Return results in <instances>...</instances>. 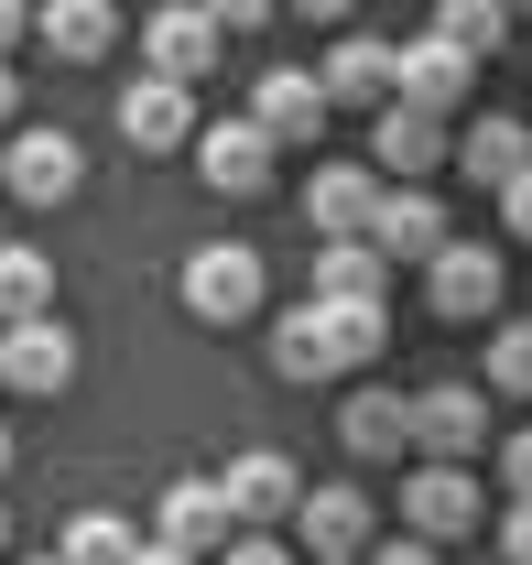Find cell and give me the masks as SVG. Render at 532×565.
Segmentation results:
<instances>
[{"label": "cell", "instance_id": "21", "mask_svg": "<svg viewBox=\"0 0 532 565\" xmlns=\"http://www.w3.org/2000/svg\"><path fill=\"white\" fill-rule=\"evenodd\" d=\"M457 163H467V185H489V196H500L511 174H532V120H500V109H489V120H467V131H457Z\"/></svg>", "mask_w": 532, "mask_h": 565}, {"label": "cell", "instance_id": "30", "mask_svg": "<svg viewBox=\"0 0 532 565\" xmlns=\"http://www.w3.org/2000/svg\"><path fill=\"white\" fill-rule=\"evenodd\" d=\"M206 22H217V33H251V22H272V11H283V0H196Z\"/></svg>", "mask_w": 532, "mask_h": 565}, {"label": "cell", "instance_id": "6", "mask_svg": "<svg viewBox=\"0 0 532 565\" xmlns=\"http://www.w3.org/2000/svg\"><path fill=\"white\" fill-rule=\"evenodd\" d=\"M217 490H228V511H240V533H272V522H294L305 468H294L283 446H251V457H228V468H217Z\"/></svg>", "mask_w": 532, "mask_h": 565}, {"label": "cell", "instance_id": "24", "mask_svg": "<svg viewBox=\"0 0 532 565\" xmlns=\"http://www.w3.org/2000/svg\"><path fill=\"white\" fill-rule=\"evenodd\" d=\"M33 316H55V262L33 239H0V327H33Z\"/></svg>", "mask_w": 532, "mask_h": 565}, {"label": "cell", "instance_id": "1", "mask_svg": "<svg viewBox=\"0 0 532 565\" xmlns=\"http://www.w3.org/2000/svg\"><path fill=\"white\" fill-rule=\"evenodd\" d=\"M413 446H424L435 468H478V446H489V392H478V381L413 392Z\"/></svg>", "mask_w": 532, "mask_h": 565}, {"label": "cell", "instance_id": "34", "mask_svg": "<svg viewBox=\"0 0 532 565\" xmlns=\"http://www.w3.org/2000/svg\"><path fill=\"white\" fill-rule=\"evenodd\" d=\"M22 33H33V0H0V55H11Z\"/></svg>", "mask_w": 532, "mask_h": 565}, {"label": "cell", "instance_id": "13", "mask_svg": "<svg viewBox=\"0 0 532 565\" xmlns=\"http://www.w3.org/2000/svg\"><path fill=\"white\" fill-rule=\"evenodd\" d=\"M228 533H240V511H228V490L217 479H174L163 490V522H152V544H174V555H228Z\"/></svg>", "mask_w": 532, "mask_h": 565}, {"label": "cell", "instance_id": "9", "mask_svg": "<svg viewBox=\"0 0 532 565\" xmlns=\"http://www.w3.org/2000/svg\"><path fill=\"white\" fill-rule=\"evenodd\" d=\"M294 533H305V555H370L381 544V511H370V490H348V479H327V490L294 500Z\"/></svg>", "mask_w": 532, "mask_h": 565}, {"label": "cell", "instance_id": "29", "mask_svg": "<svg viewBox=\"0 0 532 565\" xmlns=\"http://www.w3.org/2000/svg\"><path fill=\"white\" fill-rule=\"evenodd\" d=\"M359 565H446V555H435L424 533H381V544H370V555H359Z\"/></svg>", "mask_w": 532, "mask_h": 565}, {"label": "cell", "instance_id": "17", "mask_svg": "<svg viewBox=\"0 0 532 565\" xmlns=\"http://www.w3.org/2000/svg\"><path fill=\"white\" fill-rule=\"evenodd\" d=\"M196 174L217 185V196H262V185H272V131H262V120H217V131H196Z\"/></svg>", "mask_w": 532, "mask_h": 565}, {"label": "cell", "instance_id": "25", "mask_svg": "<svg viewBox=\"0 0 532 565\" xmlns=\"http://www.w3.org/2000/svg\"><path fill=\"white\" fill-rule=\"evenodd\" d=\"M435 33L457 44L467 66H489V55L511 44V0H435Z\"/></svg>", "mask_w": 532, "mask_h": 565}, {"label": "cell", "instance_id": "31", "mask_svg": "<svg viewBox=\"0 0 532 565\" xmlns=\"http://www.w3.org/2000/svg\"><path fill=\"white\" fill-rule=\"evenodd\" d=\"M500 228H511V239H532V174H511V185H500Z\"/></svg>", "mask_w": 532, "mask_h": 565}, {"label": "cell", "instance_id": "28", "mask_svg": "<svg viewBox=\"0 0 532 565\" xmlns=\"http://www.w3.org/2000/svg\"><path fill=\"white\" fill-rule=\"evenodd\" d=\"M217 565H294V544H283V533H228Z\"/></svg>", "mask_w": 532, "mask_h": 565}, {"label": "cell", "instance_id": "12", "mask_svg": "<svg viewBox=\"0 0 532 565\" xmlns=\"http://www.w3.org/2000/svg\"><path fill=\"white\" fill-rule=\"evenodd\" d=\"M120 141H131V152H185V141H196V87L131 76V87H120Z\"/></svg>", "mask_w": 532, "mask_h": 565}, {"label": "cell", "instance_id": "23", "mask_svg": "<svg viewBox=\"0 0 532 565\" xmlns=\"http://www.w3.org/2000/svg\"><path fill=\"white\" fill-rule=\"evenodd\" d=\"M337 435H348V457H402V446H413V403H402V392H348Z\"/></svg>", "mask_w": 532, "mask_h": 565}, {"label": "cell", "instance_id": "32", "mask_svg": "<svg viewBox=\"0 0 532 565\" xmlns=\"http://www.w3.org/2000/svg\"><path fill=\"white\" fill-rule=\"evenodd\" d=\"M500 479H511V500H532V424L511 435V446H500Z\"/></svg>", "mask_w": 532, "mask_h": 565}, {"label": "cell", "instance_id": "7", "mask_svg": "<svg viewBox=\"0 0 532 565\" xmlns=\"http://www.w3.org/2000/svg\"><path fill=\"white\" fill-rule=\"evenodd\" d=\"M402 533H424V544H457V533H478V468H413L402 479Z\"/></svg>", "mask_w": 532, "mask_h": 565}, {"label": "cell", "instance_id": "3", "mask_svg": "<svg viewBox=\"0 0 532 565\" xmlns=\"http://www.w3.org/2000/svg\"><path fill=\"white\" fill-rule=\"evenodd\" d=\"M0 185H11L22 207H66L76 185H87L76 131H11V141H0Z\"/></svg>", "mask_w": 532, "mask_h": 565}, {"label": "cell", "instance_id": "2", "mask_svg": "<svg viewBox=\"0 0 532 565\" xmlns=\"http://www.w3.org/2000/svg\"><path fill=\"white\" fill-rule=\"evenodd\" d=\"M424 294H435V316L478 327V316H500V294H511V262H500L489 239H446V250L424 262Z\"/></svg>", "mask_w": 532, "mask_h": 565}, {"label": "cell", "instance_id": "14", "mask_svg": "<svg viewBox=\"0 0 532 565\" xmlns=\"http://www.w3.org/2000/svg\"><path fill=\"white\" fill-rule=\"evenodd\" d=\"M217 66V22H206L196 0H174V11H152L141 22V76H174V87H196Z\"/></svg>", "mask_w": 532, "mask_h": 565}, {"label": "cell", "instance_id": "36", "mask_svg": "<svg viewBox=\"0 0 532 565\" xmlns=\"http://www.w3.org/2000/svg\"><path fill=\"white\" fill-rule=\"evenodd\" d=\"M131 565H196V555H174V544H141V555Z\"/></svg>", "mask_w": 532, "mask_h": 565}, {"label": "cell", "instance_id": "16", "mask_svg": "<svg viewBox=\"0 0 532 565\" xmlns=\"http://www.w3.org/2000/svg\"><path fill=\"white\" fill-rule=\"evenodd\" d=\"M370 152H381V185H424L435 163H457V141H446V120H424V109H381V131H370Z\"/></svg>", "mask_w": 532, "mask_h": 565}, {"label": "cell", "instance_id": "41", "mask_svg": "<svg viewBox=\"0 0 532 565\" xmlns=\"http://www.w3.org/2000/svg\"><path fill=\"white\" fill-rule=\"evenodd\" d=\"M522 11H532V0H511V22H522Z\"/></svg>", "mask_w": 532, "mask_h": 565}, {"label": "cell", "instance_id": "5", "mask_svg": "<svg viewBox=\"0 0 532 565\" xmlns=\"http://www.w3.org/2000/svg\"><path fill=\"white\" fill-rule=\"evenodd\" d=\"M467 87H478V66H467L446 33H413V44H392V98H402V109L446 120V109H467Z\"/></svg>", "mask_w": 532, "mask_h": 565}, {"label": "cell", "instance_id": "38", "mask_svg": "<svg viewBox=\"0 0 532 565\" xmlns=\"http://www.w3.org/2000/svg\"><path fill=\"white\" fill-rule=\"evenodd\" d=\"M0 468H11V424H0Z\"/></svg>", "mask_w": 532, "mask_h": 565}, {"label": "cell", "instance_id": "26", "mask_svg": "<svg viewBox=\"0 0 532 565\" xmlns=\"http://www.w3.org/2000/svg\"><path fill=\"white\" fill-rule=\"evenodd\" d=\"M55 555H66V565H131V555H141V533L120 522V511H76Z\"/></svg>", "mask_w": 532, "mask_h": 565}, {"label": "cell", "instance_id": "39", "mask_svg": "<svg viewBox=\"0 0 532 565\" xmlns=\"http://www.w3.org/2000/svg\"><path fill=\"white\" fill-rule=\"evenodd\" d=\"M305 565H348V555H305Z\"/></svg>", "mask_w": 532, "mask_h": 565}, {"label": "cell", "instance_id": "35", "mask_svg": "<svg viewBox=\"0 0 532 565\" xmlns=\"http://www.w3.org/2000/svg\"><path fill=\"white\" fill-rule=\"evenodd\" d=\"M294 11H305V22H348L359 0H294Z\"/></svg>", "mask_w": 532, "mask_h": 565}, {"label": "cell", "instance_id": "22", "mask_svg": "<svg viewBox=\"0 0 532 565\" xmlns=\"http://www.w3.org/2000/svg\"><path fill=\"white\" fill-rule=\"evenodd\" d=\"M381 250L370 239H316V305H381Z\"/></svg>", "mask_w": 532, "mask_h": 565}, {"label": "cell", "instance_id": "20", "mask_svg": "<svg viewBox=\"0 0 532 565\" xmlns=\"http://www.w3.org/2000/svg\"><path fill=\"white\" fill-rule=\"evenodd\" d=\"M272 370H283V381H337V370H348V359H337V316L316 305V294L272 327Z\"/></svg>", "mask_w": 532, "mask_h": 565}, {"label": "cell", "instance_id": "37", "mask_svg": "<svg viewBox=\"0 0 532 565\" xmlns=\"http://www.w3.org/2000/svg\"><path fill=\"white\" fill-rule=\"evenodd\" d=\"M11 109H22V87H11V66H0V120H11Z\"/></svg>", "mask_w": 532, "mask_h": 565}, {"label": "cell", "instance_id": "18", "mask_svg": "<svg viewBox=\"0 0 532 565\" xmlns=\"http://www.w3.org/2000/svg\"><path fill=\"white\" fill-rule=\"evenodd\" d=\"M316 76H327V109H392V44L381 33H337V55Z\"/></svg>", "mask_w": 532, "mask_h": 565}, {"label": "cell", "instance_id": "4", "mask_svg": "<svg viewBox=\"0 0 532 565\" xmlns=\"http://www.w3.org/2000/svg\"><path fill=\"white\" fill-rule=\"evenodd\" d=\"M185 305H196L206 327L262 316V250H251V239H206L196 262H185Z\"/></svg>", "mask_w": 532, "mask_h": 565}, {"label": "cell", "instance_id": "19", "mask_svg": "<svg viewBox=\"0 0 532 565\" xmlns=\"http://www.w3.org/2000/svg\"><path fill=\"white\" fill-rule=\"evenodd\" d=\"M33 33H44V55L98 66V55L120 44V11H109V0H33Z\"/></svg>", "mask_w": 532, "mask_h": 565}, {"label": "cell", "instance_id": "33", "mask_svg": "<svg viewBox=\"0 0 532 565\" xmlns=\"http://www.w3.org/2000/svg\"><path fill=\"white\" fill-rule=\"evenodd\" d=\"M500 555L532 565V500H511V522H500Z\"/></svg>", "mask_w": 532, "mask_h": 565}, {"label": "cell", "instance_id": "10", "mask_svg": "<svg viewBox=\"0 0 532 565\" xmlns=\"http://www.w3.org/2000/svg\"><path fill=\"white\" fill-rule=\"evenodd\" d=\"M251 120L272 131V152H305V141L327 131V76H316V66H262Z\"/></svg>", "mask_w": 532, "mask_h": 565}, {"label": "cell", "instance_id": "40", "mask_svg": "<svg viewBox=\"0 0 532 565\" xmlns=\"http://www.w3.org/2000/svg\"><path fill=\"white\" fill-rule=\"evenodd\" d=\"M0 544H11V511H0Z\"/></svg>", "mask_w": 532, "mask_h": 565}, {"label": "cell", "instance_id": "27", "mask_svg": "<svg viewBox=\"0 0 532 565\" xmlns=\"http://www.w3.org/2000/svg\"><path fill=\"white\" fill-rule=\"evenodd\" d=\"M489 392H532V316L489 327Z\"/></svg>", "mask_w": 532, "mask_h": 565}, {"label": "cell", "instance_id": "8", "mask_svg": "<svg viewBox=\"0 0 532 565\" xmlns=\"http://www.w3.org/2000/svg\"><path fill=\"white\" fill-rule=\"evenodd\" d=\"M381 217V163H316L305 174V228L316 239H370Z\"/></svg>", "mask_w": 532, "mask_h": 565}, {"label": "cell", "instance_id": "42", "mask_svg": "<svg viewBox=\"0 0 532 565\" xmlns=\"http://www.w3.org/2000/svg\"><path fill=\"white\" fill-rule=\"evenodd\" d=\"M33 565H66V555H33Z\"/></svg>", "mask_w": 532, "mask_h": 565}, {"label": "cell", "instance_id": "15", "mask_svg": "<svg viewBox=\"0 0 532 565\" xmlns=\"http://www.w3.org/2000/svg\"><path fill=\"white\" fill-rule=\"evenodd\" d=\"M457 228H446V207L424 196V185H381V217H370V250L381 262H435Z\"/></svg>", "mask_w": 532, "mask_h": 565}, {"label": "cell", "instance_id": "11", "mask_svg": "<svg viewBox=\"0 0 532 565\" xmlns=\"http://www.w3.org/2000/svg\"><path fill=\"white\" fill-rule=\"evenodd\" d=\"M76 381V338L55 316H33V327H0V392H33V403H55Z\"/></svg>", "mask_w": 532, "mask_h": 565}]
</instances>
